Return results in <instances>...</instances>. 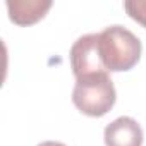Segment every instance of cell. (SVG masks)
Instances as JSON below:
<instances>
[{"instance_id":"277c9868","label":"cell","mask_w":146,"mask_h":146,"mask_svg":"<svg viewBox=\"0 0 146 146\" xmlns=\"http://www.w3.org/2000/svg\"><path fill=\"white\" fill-rule=\"evenodd\" d=\"M105 146H143V129L132 117H119L105 127Z\"/></svg>"},{"instance_id":"52a82bcc","label":"cell","mask_w":146,"mask_h":146,"mask_svg":"<svg viewBox=\"0 0 146 146\" xmlns=\"http://www.w3.org/2000/svg\"><path fill=\"white\" fill-rule=\"evenodd\" d=\"M38 146H65V144L64 143H58V141H43Z\"/></svg>"},{"instance_id":"7a4b0ae2","label":"cell","mask_w":146,"mask_h":146,"mask_svg":"<svg viewBox=\"0 0 146 146\" xmlns=\"http://www.w3.org/2000/svg\"><path fill=\"white\" fill-rule=\"evenodd\" d=\"M117 93L108 72H95L76 79L72 103L88 117H103L115 105Z\"/></svg>"},{"instance_id":"8992f818","label":"cell","mask_w":146,"mask_h":146,"mask_svg":"<svg viewBox=\"0 0 146 146\" xmlns=\"http://www.w3.org/2000/svg\"><path fill=\"white\" fill-rule=\"evenodd\" d=\"M124 9L131 19L146 28V0H125Z\"/></svg>"},{"instance_id":"5b68a950","label":"cell","mask_w":146,"mask_h":146,"mask_svg":"<svg viewBox=\"0 0 146 146\" xmlns=\"http://www.w3.org/2000/svg\"><path fill=\"white\" fill-rule=\"evenodd\" d=\"M50 0H7L9 19L17 26H31L50 11Z\"/></svg>"},{"instance_id":"3957f363","label":"cell","mask_w":146,"mask_h":146,"mask_svg":"<svg viewBox=\"0 0 146 146\" xmlns=\"http://www.w3.org/2000/svg\"><path fill=\"white\" fill-rule=\"evenodd\" d=\"M70 67L74 72L76 79L95 74V72H103L107 70L103 67L102 57H100V48H98V35L90 33L74 41L70 46Z\"/></svg>"},{"instance_id":"6da1fadb","label":"cell","mask_w":146,"mask_h":146,"mask_svg":"<svg viewBox=\"0 0 146 146\" xmlns=\"http://www.w3.org/2000/svg\"><path fill=\"white\" fill-rule=\"evenodd\" d=\"M98 48L107 72L131 70L141 58L139 38L124 26H108L98 33Z\"/></svg>"}]
</instances>
